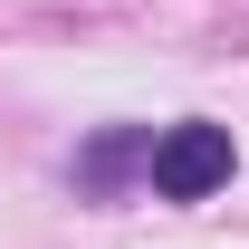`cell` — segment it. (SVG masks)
Here are the masks:
<instances>
[{
  "label": "cell",
  "mask_w": 249,
  "mask_h": 249,
  "mask_svg": "<svg viewBox=\"0 0 249 249\" xmlns=\"http://www.w3.org/2000/svg\"><path fill=\"white\" fill-rule=\"evenodd\" d=\"M144 173H154L163 201H211L230 182V124H173V134H154Z\"/></svg>",
  "instance_id": "cell-1"
}]
</instances>
